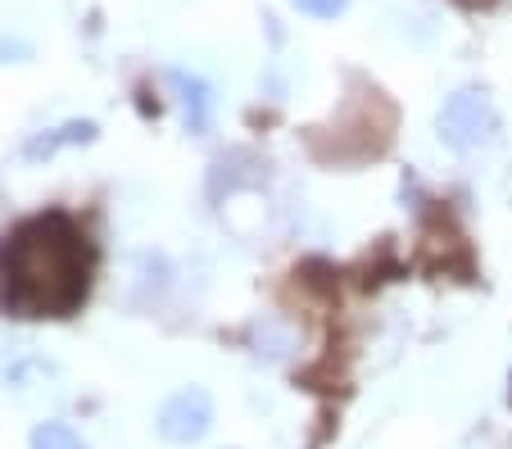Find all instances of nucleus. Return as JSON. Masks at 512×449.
<instances>
[{"instance_id":"obj_1","label":"nucleus","mask_w":512,"mask_h":449,"mask_svg":"<svg viewBox=\"0 0 512 449\" xmlns=\"http://www.w3.org/2000/svg\"><path fill=\"white\" fill-rule=\"evenodd\" d=\"M91 286V245L64 214L19 223L0 245V309L14 318H68Z\"/></svg>"},{"instance_id":"obj_2","label":"nucleus","mask_w":512,"mask_h":449,"mask_svg":"<svg viewBox=\"0 0 512 449\" xmlns=\"http://www.w3.org/2000/svg\"><path fill=\"white\" fill-rule=\"evenodd\" d=\"M435 132H440V141H445L449 150L472 155V150H485L499 141V109H494V100L485 96V91L463 87L440 105Z\"/></svg>"},{"instance_id":"obj_3","label":"nucleus","mask_w":512,"mask_h":449,"mask_svg":"<svg viewBox=\"0 0 512 449\" xmlns=\"http://www.w3.org/2000/svg\"><path fill=\"white\" fill-rule=\"evenodd\" d=\"M159 440L168 445H200L204 436L213 431V400L204 386H182L177 395H168L164 409L155 418Z\"/></svg>"},{"instance_id":"obj_4","label":"nucleus","mask_w":512,"mask_h":449,"mask_svg":"<svg viewBox=\"0 0 512 449\" xmlns=\"http://www.w3.org/2000/svg\"><path fill=\"white\" fill-rule=\"evenodd\" d=\"M168 87L177 91V105H182V118L191 132H209V118H213V87L195 73L173 69L168 73Z\"/></svg>"},{"instance_id":"obj_5","label":"nucleus","mask_w":512,"mask_h":449,"mask_svg":"<svg viewBox=\"0 0 512 449\" xmlns=\"http://www.w3.org/2000/svg\"><path fill=\"white\" fill-rule=\"evenodd\" d=\"M96 132L100 127L91 123V118H73V123L55 127V132H46V137L28 141V159H50V155H59L64 146H87V141H96Z\"/></svg>"},{"instance_id":"obj_6","label":"nucleus","mask_w":512,"mask_h":449,"mask_svg":"<svg viewBox=\"0 0 512 449\" xmlns=\"http://www.w3.org/2000/svg\"><path fill=\"white\" fill-rule=\"evenodd\" d=\"M28 449H87V440L68 422H37L28 436Z\"/></svg>"},{"instance_id":"obj_7","label":"nucleus","mask_w":512,"mask_h":449,"mask_svg":"<svg viewBox=\"0 0 512 449\" xmlns=\"http://www.w3.org/2000/svg\"><path fill=\"white\" fill-rule=\"evenodd\" d=\"M300 14H309V19H340V14L349 10V0H290Z\"/></svg>"},{"instance_id":"obj_8","label":"nucleus","mask_w":512,"mask_h":449,"mask_svg":"<svg viewBox=\"0 0 512 449\" xmlns=\"http://www.w3.org/2000/svg\"><path fill=\"white\" fill-rule=\"evenodd\" d=\"M28 59H32V41L0 37V64H28Z\"/></svg>"},{"instance_id":"obj_9","label":"nucleus","mask_w":512,"mask_h":449,"mask_svg":"<svg viewBox=\"0 0 512 449\" xmlns=\"http://www.w3.org/2000/svg\"><path fill=\"white\" fill-rule=\"evenodd\" d=\"M458 5H467V10H481V5H490V0H458Z\"/></svg>"}]
</instances>
